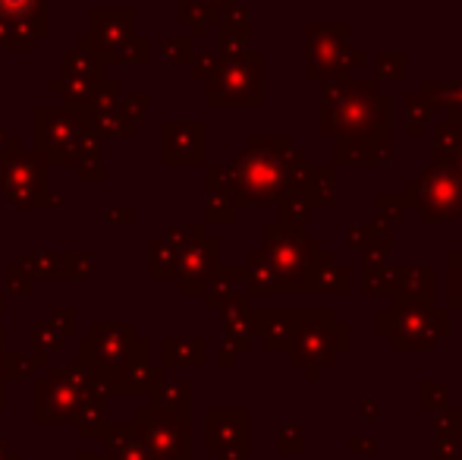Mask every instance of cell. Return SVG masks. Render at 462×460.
Instances as JSON below:
<instances>
[{
	"mask_svg": "<svg viewBox=\"0 0 462 460\" xmlns=\"http://www.w3.org/2000/svg\"><path fill=\"white\" fill-rule=\"evenodd\" d=\"M321 246L299 228L264 224V249L245 265L252 294H315V268Z\"/></svg>",
	"mask_w": 462,
	"mask_h": 460,
	"instance_id": "obj_1",
	"label": "cell"
},
{
	"mask_svg": "<svg viewBox=\"0 0 462 460\" xmlns=\"http://www.w3.org/2000/svg\"><path fill=\"white\" fill-rule=\"evenodd\" d=\"M305 155L292 152V142L283 136H258L236 155L230 174L233 202L239 209H252L258 202H277L286 192H296L305 174Z\"/></svg>",
	"mask_w": 462,
	"mask_h": 460,
	"instance_id": "obj_2",
	"label": "cell"
},
{
	"mask_svg": "<svg viewBox=\"0 0 462 460\" xmlns=\"http://www.w3.org/2000/svg\"><path fill=\"white\" fill-rule=\"evenodd\" d=\"M390 129V99L374 82L334 80L324 92V136H381Z\"/></svg>",
	"mask_w": 462,
	"mask_h": 460,
	"instance_id": "obj_3",
	"label": "cell"
},
{
	"mask_svg": "<svg viewBox=\"0 0 462 460\" xmlns=\"http://www.w3.org/2000/svg\"><path fill=\"white\" fill-rule=\"evenodd\" d=\"M35 152L48 164H76L86 155H101V136L88 129L82 111L73 108H38L35 111Z\"/></svg>",
	"mask_w": 462,
	"mask_h": 460,
	"instance_id": "obj_4",
	"label": "cell"
},
{
	"mask_svg": "<svg viewBox=\"0 0 462 460\" xmlns=\"http://www.w3.org/2000/svg\"><path fill=\"white\" fill-rule=\"evenodd\" d=\"M264 61L258 51H239V54H220L214 76L205 82L208 108H262Z\"/></svg>",
	"mask_w": 462,
	"mask_h": 460,
	"instance_id": "obj_5",
	"label": "cell"
},
{
	"mask_svg": "<svg viewBox=\"0 0 462 460\" xmlns=\"http://www.w3.org/2000/svg\"><path fill=\"white\" fill-rule=\"evenodd\" d=\"M0 196L13 209H60L63 196L48 192V158L42 152L0 155Z\"/></svg>",
	"mask_w": 462,
	"mask_h": 460,
	"instance_id": "obj_6",
	"label": "cell"
},
{
	"mask_svg": "<svg viewBox=\"0 0 462 460\" xmlns=\"http://www.w3.org/2000/svg\"><path fill=\"white\" fill-rule=\"evenodd\" d=\"M377 315L393 322L381 332V338H390L393 350H431L447 338V313L434 309L431 300L400 296L393 309H383Z\"/></svg>",
	"mask_w": 462,
	"mask_h": 460,
	"instance_id": "obj_7",
	"label": "cell"
},
{
	"mask_svg": "<svg viewBox=\"0 0 462 460\" xmlns=\"http://www.w3.org/2000/svg\"><path fill=\"white\" fill-rule=\"evenodd\" d=\"M349 344V328L337 325L330 313H309L302 315L296 334L290 344V360L309 372V379H318L324 366L334 362V356Z\"/></svg>",
	"mask_w": 462,
	"mask_h": 460,
	"instance_id": "obj_8",
	"label": "cell"
},
{
	"mask_svg": "<svg viewBox=\"0 0 462 460\" xmlns=\"http://www.w3.org/2000/svg\"><path fill=\"white\" fill-rule=\"evenodd\" d=\"M400 202H409L419 209L421 221H450L462 218V177L447 161L425 167L419 180H412L406 196Z\"/></svg>",
	"mask_w": 462,
	"mask_h": 460,
	"instance_id": "obj_9",
	"label": "cell"
},
{
	"mask_svg": "<svg viewBox=\"0 0 462 460\" xmlns=\"http://www.w3.org/2000/svg\"><path fill=\"white\" fill-rule=\"evenodd\" d=\"M129 426L152 460H189L192 455L189 417L161 410V407H139Z\"/></svg>",
	"mask_w": 462,
	"mask_h": 460,
	"instance_id": "obj_10",
	"label": "cell"
},
{
	"mask_svg": "<svg viewBox=\"0 0 462 460\" xmlns=\"http://www.w3.org/2000/svg\"><path fill=\"white\" fill-rule=\"evenodd\" d=\"M107 80V63L97 54L92 38H79L76 51L63 54V80L51 82V92H57L63 99V108H73V111H86L92 95L101 89V82Z\"/></svg>",
	"mask_w": 462,
	"mask_h": 460,
	"instance_id": "obj_11",
	"label": "cell"
},
{
	"mask_svg": "<svg viewBox=\"0 0 462 460\" xmlns=\"http://www.w3.org/2000/svg\"><path fill=\"white\" fill-rule=\"evenodd\" d=\"M346 23H311L309 25V80H346L349 67H359L362 57L346 51Z\"/></svg>",
	"mask_w": 462,
	"mask_h": 460,
	"instance_id": "obj_12",
	"label": "cell"
},
{
	"mask_svg": "<svg viewBox=\"0 0 462 460\" xmlns=\"http://www.w3.org/2000/svg\"><path fill=\"white\" fill-rule=\"evenodd\" d=\"M135 328L126 322H95L88 328V338L79 341V360L92 362L101 375V381L133 353Z\"/></svg>",
	"mask_w": 462,
	"mask_h": 460,
	"instance_id": "obj_13",
	"label": "cell"
},
{
	"mask_svg": "<svg viewBox=\"0 0 462 460\" xmlns=\"http://www.w3.org/2000/svg\"><path fill=\"white\" fill-rule=\"evenodd\" d=\"M88 394L73 388L63 375V369H48V379L35 381V404H32V417L38 426L48 423H76L82 413Z\"/></svg>",
	"mask_w": 462,
	"mask_h": 460,
	"instance_id": "obj_14",
	"label": "cell"
},
{
	"mask_svg": "<svg viewBox=\"0 0 462 460\" xmlns=\"http://www.w3.org/2000/svg\"><path fill=\"white\" fill-rule=\"evenodd\" d=\"M0 19L6 23V51H29L38 38L51 32L44 0H0Z\"/></svg>",
	"mask_w": 462,
	"mask_h": 460,
	"instance_id": "obj_15",
	"label": "cell"
},
{
	"mask_svg": "<svg viewBox=\"0 0 462 460\" xmlns=\"http://www.w3.org/2000/svg\"><path fill=\"white\" fill-rule=\"evenodd\" d=\"M208 133L199 120H167L161 129V161L167 167L205 164Z\"/></svg>",
	"mask_w": 462,
	"mask_h": 460,
	"instance_id": "obj_16",
	"label": "cell"
},
{
	"mask_svg": "<svg viewBox=\"0 0 462 460\" xmlns=\"http://www.w3.org/2000/svg\"><path fill=\"white\" fill-rule=\"evenodd\" d=\"M220 268V239L217 237H201L192 246H186L183 256H180L177 268V290L183 296L205 294L208 284L214 281Z\"/></svg>",
	"mask_w": 462,
	"mask_h": 460,
	"instance_id": "obj_17",
	"label": "cell"
},
{
	"mask_svg": "<svg viewBox=\"0 0 462 460\" xmlns=\"http://www.w3.org/2000/svg\"><path fill=\"white\" fill-rule=\"evenodd\" d=\"M164 381L161 366L148 360V341H135L133 353L104 379V391L114 394H154Z\"/></svg>",
	"mask_w": 462,
	"mask_h": 460,
	"instance_id": "obj_18",
	"label": "cell"
},
{
	"mask_svg": "<svg viewBox=\"0 0 462 460\" xmlns=\"http://www.w3.org/2000/svg\"><path fill=\"white\" fill-rule=\"evenodd\" d=\"M205 445L211 455L224 460H239L249 451V413L245 410H208Z\"/></svg>",
	"mask_w": 462,
	"mask_h": 460,
	"instance_id": "obj_19",
	"label": "cell"
},
{
	"mask_svg": "<svg viewBox=\"0 0 462 460\" xmlns=\"http://www.w3.org/2000/svg\"><path fill=\"white\" fill-rule=\"evenodd\" d=\"M133 23H135V13L126 10V6H120V10L110 6V10L92 13V32H88V38H92V44L97 48V54L104 57L107 67L110 63H120L123 48L135 38Z\"/></svg>",
	"mask_w": 462,
	"mask_h": 460,
	"instance_id": "obj_20",
	"label": "cell"
},
{
	"mask_svg": "<svg viewBox=\"0 0 462 460\" xmlns=\"http://www.w3.org/2000/svg\"><path fill=\"white\" fill-rule=\"evenodd\" d=\"M390 155H393L390 133L340 136L337 139V164H387Z\"/></svg>",
	"mask_w": 462,
	"mask_h": 460,
	"instance_id": "obj_21",
	"label": "cell"
},
{
	"mask_svg": "<svg viewBox=\"0 0 462 460\" xmlns=\"http://www.w3.org/2000/svg\"><path fill=\"white\" fill-rule=\"evenodd\" d=\"M299 322L302 313H252V334L262 338L264 350L277 353V350H290Z\"/></svg>",
	"mask_w": 462,
	"mask_h": 460,
	"instance_id": "obj_22",
	"label": "cell"
},
{
	"mask_svg": "<svg viewBox=\"0 0 462 460\" xmlns=\"http://www.w3.org/2000/svg\"><path fill=\"white\" fill-rule=\"evenodd\" d=\"M205 177H208V221L211 224H230L233 218H236L230 174H226V167L211 164Z\"/></svg>",
	"mask_w": 462,
	"mask_h": 460,
	"instance_id": "obj_23",
	"label": "cell"
},
{
	"mask_svg": "<svg viewBox=\"0 0 462 460\" xmlns=\"http://www.w3.org/2000/svg\"><path fill=\"white\" fill-rule=\"evenodd\" d=\"M88 120V129L95 136H104V139H123V136H133L135 133V120L123 111L120 105L114 108H92V111H82Z\"/></svg>",
	"mask_w": 462,
	"mask_h": 460,
	"instance_id": "obj_24",
	"label": "cell"
},
{
	"mask_svg": "<svg viewBox=\"0 0 462 460\" xmlns=\"http://www.w3.org/2000/svg\"><path fill=\"white\" fill-rule=\"evenodd\" d=\"M205 360L208 344L201 338H164V344H161V362L164 366H205Z\"/></svg>",
	"mask_w": 462,
	"mask_h": 460,
	"instance_id": "obj_25",
	"label": "cell"
},
{
	"mask_svg": "<svg viewBox=\"0 0 462 460\" xmlns=\"http://www.w3.org/2000/svg\"><path fill=\"white\" fill-rule=\"evenodd\" d=\"M233 0H180L177 16L180 23H186L192 29V35H205L208 25H214L224 13V6H230Z\"/></svg>",
	"mask_w": 462,
	"mask_h": 460,
	"instance_id": "obj_26",
	"label": "cell"
},
{
	"mask_svg": "<svg viewBox=\"0 0 462 460\" xmlns=\"http://www.w3.org/2000/svg\"><path fill=\"white\" fill-rule=\"evenodd\" d=\"M296 196H302L309 209L330 202L334 199V171L330 167H305L302 180L296 186Z\"/></svg>",
	"mask_w": 462,
	"mask_h": 460,
	"instance_id": "obj_27",
	"label": "cell"
},
{
	"mask_svg": "<svg viewBox=\"0 0 462 460\" xmlns=\"http://www.w3.org/2000/svg\"><path fill=\"white\" fill-rule=\"evenodd\" d=\"M431 287H434V268H428V265H421V268H396L393 271L396 296L431 300Z\"/></svg>",
	"mask_w": 462,
	"mask_h": 460,
	"instance_id": "obj_28",
	"label": "cell"
},
{
	"mask_svg": "<svg viewBox=\"0 0 462 460\" xmlns=\"http://www.w3.org/2000/svg\"><path fill=\"white\" fill-rule=\"evenodd\" d=\"M220 23V54H239L245 51V38H249V16L239 6H230Z\"/></svg>",
	"mask_w": 462,
	"mask_h": 460,
	"instance_id": "obj_29",
	"label": "cell"
},
{
	"mask_svg": "<svg viewBox=\"0 0 462 460\" xmlns=\"http://www.w3.org/2000/svg\"><path fill=\"white\" fill-rule=\"evenodd\" d=\"M152 398V407H161V410H171L180 413V417H189V404H192V388L183 379H173V381H161V388Z\"/></svg>",
	"mask_w": 462,
	"mask_h": 460,
	"instance_id": "obj_30",
	"label": "cell"
},
{
	"mask_svg": "<svg viewBox=\"0 0 462 460\" xmlns=\"http://www.w3.org/2000/svg\"><path fill=\"white\" fill-rule=\"evenodd\" d=\"M148 249H152V277H173L177 275L183 249H177L167 237H152Z\"/></svg>",
	"mask_w": 462,
	"mask_h": 460,
	"instance_id": "obj_31",
	"label": "cell"
},
{
	"mask_svg": "<svg viewBox=\"0 0 462 460\" xmlns=\"http://www.w3.org/2000/svg\"><path fill=\"white\" fill-rule=\"evenodd\" d=\"M245 277V268H217V275H214V281L208 284L205 290V303L208 309H220L226 300H230L233 294H236V281H243Z\"/></svg>",
	"mask_w": 462,
	"mask_h": 460,
	"instance_id": "obj_32",
	"label": "cell"
},
{
	"mask_svg": "<svg viewBox=\"0 0 462 460\" xmlns=\"http://www.w3.org/2000/svg\"><path fill=\"white\" fill-rule=\"evenodd\" d=\"M63 341H67V338H63V334L57 332V328L51 325L48 319L38 322V325L32 328V344H35V356L42 360V366H48V356L60 353Z\"/></svg>",
	"mask_w": 462,
	"mask_h": 460,
	"instance_id": "obj_33",
	"label": "cell"
},
{
	"mask_svg": "<svg viewBox=\"0 0 462 460\" xmlns=\"http://www.w3.org/2000/svg\"><path fill=\"white\" fill-rule=\"evenodd\" d=\"M462 148V120L453 117L447 123H438V161L453 158Z\"/></svg>",
	"mask_w": 462,
	"mask_h": 460,
	"instance_id": "obj_34",
	"label": "cell"
},
{
	"mask_svg": "<svg viewBox=\"0 0 462 460\" xmlns=\"http://www.w3.org/2000/svg\"><path fill=\"white\" fill-rule=\"evenodd\" d=\"M19 268L29 271L32 277H60V252H38L19 262Z\"/></svg>",
	"mask_w": 462,
	"mask_h": 460,
	"instance_id": "obj_35",
	"label": "cell"
},
{
	"mask_svg": "<svg viewBox=\"0 0 462 460\" xmlns=\"http://www.w3.org/2000/svg\"><path fill=\"white\" fill-rule=\"evenodd\" d=\"M431 111H434V105H431V99H428L425 92H421V95H409V99H406L409 136H419L421 129H425V123L431 120Z\"/></svg>",
	"mask_w": 462,
	"mask_h": 460,
	"instance_id": "obj_36",
	"label": "cell"
},
{
	"mask_svg": "<svg viewBox=\"0 0 462 460\" xmlns=\"http://www.w3.org/2000/svg\"><path fill=\"white\" fill-rule=\"evenodd\" d=\"M161 54H164V63H171V67H189V63H192V57H195L192 38H189V35L164 38V44H161Z\"/></svg>",
	"mask_w": 462,
	"mask_h": 460,
	"instance_id": "obj_37",
	"label": "cell"
},
{
	"mask_svg": "<svg viewBox=\"0 0 462 460\" xmlns=\"http://www.w3.org/2000/svg\"><path fill=\"white\" fill-rule=\"evenodd\" d=\"M92 275V256L88 252H60V277L79 281Z\"/></svg>",
	"mask_w": 462,
	"mask_h": 460,
	"instance_id": "obj_38",
	"label": "cell"
},
{
	"mask_svg": "<svg viewBox=\"0 0 462 460\" xmlns=\"http://www.w3.org/2000/svg\"><path fill=\"white\" fill-rule=\"evenodd\" d=\"M377 76H381V80H402V76H406V54L381 51V54H377Z\"/></svg>",
	"mask_w": 462,
	"mask_h": 460,
	"instance_id": "obj_39",
	"label": "cell"
},
{
	"mask_svg": "<svg viewBox=\"0 0 462 460\" xmlns=\"http://www.w3.org/2000/svg\"><path fill=\"white\" fill-rule=\"evenodd\" d=\"M4 275H6V290H10V294H16V296L35 294V277H32L29 271L19 268V265H10Z\"/></svg>",
	"mask_w": 462,
	"mask_h": 460,
	"instance_id": "obj_40",
	"label": "cell"
},
{
	"mask_svg": "<svg viewBox=\"0 0 462 460\" xmlns=\"http://www.w3.org/2000/svg\"><path fill=\"white\" fill-rule=\"evenodd\" d=\"M447 400H450V388L438 385V381H421V407L447 410Z\"/></svg>",
	"mask_w": 462,
	"mask_h": 460,
	"instance_id": "obj_41",
	"label": "cell"
},
{
	"mask_svg": "<svg viewBox=\"0 0 462 460\" xmlns=\"http://www.w3.org/2000/svg\"><path fill=\"white\" fill-rule=\"evenodd\" d=\"M73 167H76V174H79V180H88V183H97V180L107 177V167H104L101 155H86V158H79Z\"/></svg>",
	"mask_w": 462,
	"mask_h": 460,
	"instance_id": "obj_42",
	"label": "cell"
},
{
	"mask_svg": "<svg viewBox=\"0 0 462 460\" xmlns=\"http://www.w3.org/2000/svg\"><path fill=\"white\" fill-rule=\"evenodd\" d=\"M42 366L38 356H23V353H6V381L10 379H23V375H32L35 369Z\"/></svg>",
	"mask_w": 462,
	"mask_h": 460,
	"instance_id": "obj_43",
	"label": "cell"
},
{
	"mask_svg": "<svg viewBox=\"0 0 462 460\" xmlns=\"http://www.w3.org/2000/svg\"><path fill=\"white\" fill-rule=\"evenodd\" d=\"M148 51H152V42H148V38H142V35H135L133 42L123 48L120 63H135V67H145V63H148Z\"/></svg>",
	"mask_w": 462,
	"mask_h": 460,
	"instance_id": "obj_44",
	"label": "cell"
},
{
	"mask_svg": "<svg viewBox=\"0 0 462 460\" xmlns=\"http://www.w3.org/2000/svg\"><path fill=\"white\" fill-rule=\"evenodd\" d=\"M277 448L280 451H305V438H302V429L299 426H277Z\"/></svg>",
	"mask_w": 462,
	"mask_h": 460,
	"instance_id": "obj_45",
	"label": "cell"
},
{
	"mask_svg": "<svg viewBox=\"0 0 462 460\" xmlns=\"http://www.w3.org/2000/svg\"><path fill=\"white\" fill-rule=\"evenodd\" d=\"M217 63H220V54H195L192 63H189V70H192V80L208 82L214 76V70H217Z\"/></svg>",
	"mask_w": 462,
	"mask_h": 460,
	"instance_id": "obj_46",
	"label": "cell"
},
{
	"mask_svg": "<svg viewBox=\"0 0 462 460\" xmlns=\"http://www.w3.org/2000/svg\"><path fill=\"white\" fill-rule=\"evenodd\" d=\"M148 101H152V99H148L145 92H129V95H123V99H120V108L133 117V120H145V117H148Z\"/></svg>",
	"mask_w": 462,
	"mask_h": 460,
	"instance_id": "obj_47",
	"label": "cell"
},
{
	"mask_svg": "<svg viewBox=\"0 0 462 460\" xmlns=\"http://www.w3.org/2000/svg\"><path fill=\"white\" fill-rule=\"evenodd\" d=\"M450 303L462 306V252L450 256Z\"/></svg>",
	"mask_w": 462,
	"mask_h": 460,
	"instance_id": "obj_48",
	"label": "cell"
},
{
	"mask_svg": "<svg viewBox=\"0 0 462 460\" xmlns=\"http://www.w3.org/2000/svg\"><path fill=\"white\" fill-rule=\"evenodd\" d=\"M48 322L63 334V338H73L76 334V313H69V309H57V313H51Z\"/></svg>",
	"mask_w": 462,
	"mask_h": 460,
	"instance_id": "obj_49",
	"label": "cell"
},
{
	"mask_svg": "<svg viewBox=\"0 0 462 460\" xmlns=\"http://www.w3.org/2000/svg\"><path fill=\"white\" fill-rule=\"evenodd\" d=\"M459 426H462V413H457V410H453L447 419L444 417L438 419V432H440V436H457Z\"/></svg>",
	"mask_w": 462,
	"mask_h": 460,
	"instance_id": "obj_50",
	"label": "cell"
},
{
	"mask_svg": "<svg viewBox=\"0 0 462 460\" xmlns=\"http://www.w3.org/2000/svg\"><path fill=\"white\" fill-rule=\"evenodd\" d=\"M104 218H107L110 224H133L135 221V211L133 209H126V211H107Z\"/></svg>",
	"mask_w": 462,
	"mask_h": 460,
	"instance_id": "obj_51",
	"label": "cell"
},
{
	"mask_svg": "<svg viewBox=\"0 0 462 460\" xmlns=\"http://www.w3.org/2000/svg\"><path fill=\"white\" fill-rule=\"evenodd\" d=\"M6 407V353L0 356V410Z\"/></svg>",
	"mask_w": 462,
	"mask_h": 460,
	"instance_id": "obj_52",
	"label": "cell"
},
{
	"mask_svg": "<svg viewBox=\"0 0 462 460\" xmlns=\"http://www.w3.org/2000/svg\"><path fill=\"white\" fill-rule=\"evenodd\" d=\"M362 404H365V410H362V413H365V419H377V398H374V394L362 400Z\"/></svg>",
	"mask_w": 462,
	"mask_h": 460,
	"instance_id": "obj_53",
	"label": "cell"
},
{
	"mask_svg": "<svg viewBox=\"0 0 462 460\" xmlns=\"http://www.w3.org/2000/svg\"><path fill=\"white\" fill-rule=\"evenodd\" d=\"M447 164H450V167H453V171H457V174H459V177H462V148H459V152H457V155H453V158H447Z\"/></svg>",
	"mask_w": 462,
	"mask_h": 460,
	"instance_id": "obj_54",
	"label": "cell"
},
{
	"mask_svg": "<svg viewBox=\"0 0 462 460\" xmlns=\"http://www.w3.org/2000/svg\"><path fill=\"white\" fill-rule=\"evenodd\" d=\"M79 460H107V457H104V455H97V451H82Z\"/></svg>",
	"mask_w": 462,
	"mask_h": 460,
	"instance_id": "obj_55",
	"label": "cell"
},
{
	"mask_svg": "<svg viewBox=\"0 0 462 460\" xmlns=\"http://www.w3.org/2000/svg\"><path fill=\"white\" fill-rule=\"evenodd\" d=\"M4 347H6V325L0 322V356H4Z\"/></svg>",
	"mask_w": 462,
	"mask_h": 460,
	"instance_id": "obj_56",
	"label": "cell"
},
{
	"mask_svg": "<svg viewBox=\"0 0 462 460\" xmlns=\"http://www.w3.org/2000/svg\"><path fill=\"white\" fill-rule=\"evenodd\" d=\"M19 460V455H6V448H4V442H0V460Z\"/></svg>",
	"mask_w": 462,
	"mask_h": 460,
	"instance_id": "obj_57",
	"label": "cell"
},
{
	"mask_svg": "<svg viewBox=\"0 0 462 460\" xmlns=\"http://www.w3.org/2000/svg\"><path fill=\"white\" fill-rule=\"evenodd\" d=\"M4 315H6V300H4V294H0V322H4Z\"/></svg>",
	"mask_w": 462,
	"mask_h": 460,
	"instance_id": "obj_58",
	"label": "cell"
}]
</instances>
